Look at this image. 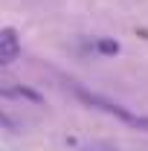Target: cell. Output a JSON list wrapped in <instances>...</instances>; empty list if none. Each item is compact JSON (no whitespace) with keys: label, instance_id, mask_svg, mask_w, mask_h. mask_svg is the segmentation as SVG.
Here are the masks:
<instances>
[{"label":"cell","instance_id":"cell-1","mask_svg":"<svg viewBox=\"0 0 148 151\" xmlns=\"http://www.w3.org/2000/svg\"><path fill=\"white\" fill-rule=\"evenodd\" d=\"M73 93L84 102V105H90L96 111H105L108 116H116V119H122L125 125L131 128H139V131H148V116H139V113L128 111V108H122V105H116V102H108L105 96L99 93H90V90H84V87H73Z\"/></svg>","mask_w":148,"mask_h":151},{"label":"cell","instance_id":"cell-2","mask_svg":"<svg viewBox=\"0 0 148 151\" xmlns=\"http://www.w3.org/2000/svg\"><path fill=\"white\" fill-rule=\"evenodd\" d=\"M18 55H20L18 29L3 26V29H0V64H12V61H18Z\"/></svg>","mask_w":148,"mask_h":151},{"label":"cell","instance_id":"cell-3","mask_svg":"<svg viewBox=\"0 0 148 151\" xmlns=\"http://www.w3.org/2000/svg\"><path fill=\"white\" fill-rule=\"evenodd\" d=\"M96 50H99L102 55H116V52H119V44L111 41V38H99V41H96Z\"/></svg>","mask_w":148,"mask_h":151},{"label":"cell","instance_id":"cell-4","mask_svg":"<svg viewBox=\"0 0 148 151\" xmlns=\"http://www.w3.org/2000/svg\"><path fill=\"white\" fill-rule=\"evenodd\" d=\"M0 122H3V125H9V119H6V116H3V113H0Z\"/></svg>","mask_w":148,"mask_h":151}]
</instances>
